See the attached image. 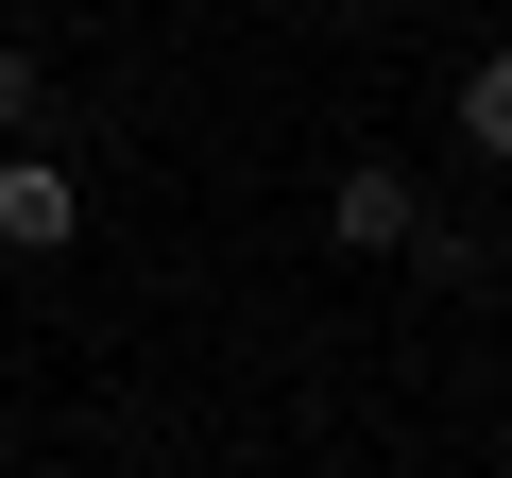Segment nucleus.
Masks as SVG:
<instances>
[{"mask_svg":"<svg viewBox=\"0 0 512 478\" xmlns=\"http://www.w3.org/2000/svg\"><path fill=\"white\" fill-rule=\"evenodd\" d=\"M86 239V171L69 154H0V257H69Z\"/></svg>","mask_w":512,"mask_h":478,"instance_id":"nucleus-1","label":"nucleus"},{"mask_svg":"<svg viewBox=\"0 0 512 478\" xmlns=\"http://www.w3.org/2000/svg\"><path fill=\"white\" fill-rule=\"evenodd\" d=\"M325 239H342V257H410V239H427V188H410L393 154H359V171L325 188Z\"/></svg>","mask_w":512,"mask_h":478,"instance_id":"nucleus-2","label":"nucleus"},{"mask_svg":"<svg viewBox=\"0 0 512 478\" xmlns=\"http://www.w3.org/2000/svg\"><path fill=\"white\" fill-rule=\"evenodd\" d=\"M0 137L52 154V69H35V52H0Z\"/></svg>","mask_w":512,"mask_h":478,"instance_id":"nucleus-3","label":"nucleus"},{"mask_svg":"<svg viewBox=\"0 0 512 478\" xmlns=\"http://www.w3.org/2000/svg\"><path fill=\"white\" fill-rule=\"evenodd\" d=\"M461 137H478V154H512V52H478V69H461Z\"/></svg>","mask_w":512,"mask_h":478,"instance_id":"nucleus-4","label":"nucleus"}]
</instances>
